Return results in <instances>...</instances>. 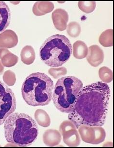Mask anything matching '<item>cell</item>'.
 <instances>
[{
  "label": "cell",
  "mask_w": 114,
  "mask_h": 148,
  "mask_svg": "<svg viewBox=\"0 0 114 148\" xmlns=\"http://www.w3.org/2000/svg\"><path fill=\"white\" fill-rule=\"evenodd\" d=\"M83 86L82 81L74 76L59 79L55 85L52 96L56 109L63 113H69Z\"/></svg>",
  "instance_id": "5b68a950"
},
{
  "label": "cell",
  "mask_w": 114,
  "mask_h": 148,
  "mask_svg": "<svg viewBox=\"0 0 114 148\" xmlns=\"http://www.w3.org/2000/svg\"><path fill=\"white\" fill-rule=\"evenodd\" d=\"M99 76L103 83H111L113 79L112 71L108 67H102L99 70Z\"/></svg>",
  "instance_id": "d6986e66"
},
{
  "label": "cell",
  "mask_w": 114,
  "mask_h": 148,
  "mask_svg": "<svg viewBox=\"0 0 114 148\" xmlns=\"http://www.w3.org/2000/svg\"><path fill=\"white\" fill-rule=\"evenodd\" d=\"M99 42L101 45L105 47H112L113 45V30L108 29L101 34Z\"/></svg>",
  "instance_id": "ac0fdd59"
},
{
  "label": "cell",
  "mask_w": 114,
  "mask_h": 148,
  "mask_svg": "<svg viewBox=\"0 0 114 148\" xmlns=\"http://www.w3.org/2000/svg\"><path fill=\"white\" fill-rule=\"evenodd\" d=\"M11 21V12L8 5L0 1V32H3L8 27Z\"/></svg>",
  "instance_id": "7c38bea8"
},
{
  "label": "cell",
  "mask_w": 114,
  "mask_h": 148,
  "mask_svg": "<svg viewBox=\"0 0 114 148\" xmlns=\"http://www.w3.org/2000/svg\"><path fill=\"white\" fill-rule=\"evenodd\" d=\"M4 136L7 142L19 147L31 145L37 138L39 128L36 121L25 113H13L4 122Z\"/></svg>",
  "instance_id": "7a4b0ae2"
},
{
  "label": "cell",
  "mask_w": 114,
  "mask_h": 148,
  "mask_svg": "<svg viewBox=\"0 0 114 148\" xmlns=\"http://www.w3.org/2000/svg\"><path fill=\"white\" fill-rule=\"evenodd\" d=\"M18 42V36L14 31L7 29L0 34V48H13L16 46Z\"/></svg>",
  "instance_id": "30bf717a"
},
{
  "label": "cell",
  "mask_w": 114,
  "mask_h": 148,
  "mask_svg": "<svg viewBox=\"0 0 114 148\" xmlns=\"http://www.w3.org/2000/svg\"><path fill=\"white\" fill-rule=\"evenodd\" d=\"M95 131V139L94 144H99L104 141L106 137V132L102 126H94Z\"/></svg>",
  "instance_id": "603a6c76"
},
{
  "label": "cell",
  "mask_w": 114,
  "mask_h": 148,
  "mask_svg": "<svg viewBox=\"0 0 114 148\" xmlns=\"http://www.w3.org/2000/svg\"><path fill=\"white\" fill-rule=\"evenodd\" d=\"M78 132L84 142L94 144L95 139V131L94 126L82 125L78 128Z\"/></svg>",
  "instance_id": "5bb4252c"
},
{
  "label": "cell",
  "mask_w": 114,
  "mask_h": 148,
  "mask_svg": "<svg viewBox=\"0 0 114 148\" xmlns=\"http://www.w3.org/2000/svg\"><path fill=\"white\" fill-rule=\"evenodd\" d=\"M59 132L63 136V142L68 146L75 147L81 144V138L75 125L69 120L61 123Z\"/></svg>",
  "instance_id": "52a82bcc"
},
{
  "label": "cell",
  "mask_w": 114,
  "mask_h": 148,
  "mask_svg": "<svg viewBox=\"0 0 114 148\" xmlns=\"http://www.w3.org/2000/svg\"><path fill=\"white\" fill-rule=\"evenodd\" d=\"M68 70L65 67H52L49 69L48 73L53 78L58 79L66 74Z\"/></svg>",
  "instance_id": "cb8c5ba5"
},
{
  "label": "cell",
  "mask_w": 114,
  "mask_h": 148,
  "mask_svg": "<svg viewBox=\"0 0 114 148\" xmlns=\"http://www.w3.org/2000/svg\"><path fill=\"white\" fill-rule=\"evenodd\" d=\"M81 25L78 22L76 21H72L70 22L66 27V32L68 35L73 37H78L81 33Z\"/></svg>",
  "instance_id": "ffe728a7"
},
{
  "label": "cell",
  "mask_w": 114,
  "mask_h": 148,
  "mask_svg": "<svg viewBox=\"0 0 114 148\" xmlns=\"http://www.w3.org/2000/svg\"><path fill=\"white\" fill-rule=\"evenodd\" d=\"M10 3H13V4H14V5H17V4H18V3H20V2H10Z\"/></svg>",
  "instance_id": "83f0119b"
},
{
  "label": "cell",
  "mask_w": 114,
  "mask_h": 148,
  "mask_svg": "<svg viewBox=\"0 0 114 148\" xmlns=\"http://www.w3.org/2000/svg\"><path fill=\"white\" fill-rule=\"evenodd\" d=\"M73 56L78 60L83 59L88 54V47L86 44L83 41H77L74 43Z\"/></svg>",
  "instance_id": "2e32d148"
},
{
  "label": "cell",
  "mask_w": 114,
  "mask_h": 148,
  "mask_svg": "<svg viewBox=\"0 0 114 148\" xmlns=\"http://www.w3.org/2000/svg\"><path fill=\"white\" fill-rule=\"evenodd\" d=\"M20 57L21 61L25 64H32L36 58V53L33 47L30 45L24 47L21 51Z\"/></svg>",
  "instance_id": "9a60e30c"
},
{
  "label": "cell",
  "mask_w": 114,
  "mask_h": 148,
  "mask_svg": "<svg viewBox=\"0 0 114 148\" xmlns=\"http://www.w3.org/2000/svg\"><path fill=\"white\" fill-rule=\"evenodd\" d=\"M72 47L66 36L56 34L49 37L42 44L40 56L42 61L49 67L62 66L70 58Z\"/></svg>",
  "instance_id": "277c9868"
},
{
  "label": "cell",
  "mask_w": 114,
  "mask_h": 148,
  "mask_svg": "<svg viewBox=\"0 0 114 148\" xmlns=\"http://www.w3.org/2000/svg\"><path fill=\"white\" fill-rule=\"evenodd\" d=\"M3 81L6 85L12 86L15 84L16 82V74L13 71L8 70L5 71L3 74Z\"/></svg>",
  "instance_id": "d4e9b609"
},
{
  "label": "cell",
  "mask_w": 114,
  "mask_h": 148,
  "mask_svg": "<svg viewBox=\"0 0 114 148\" xmlns=\"http://www.w3.org/2000/svg\"><path fill=\"white\" fill-rule=\"evenodd\" d=\"M96 6V2L94 1L79 2L78 6L79 9L85 13L89 14L95 10Z\"/></svg>",
  "instance_id": "7402d4cb"
},
{
  "label": "cell",
  "mask_w": 114,
  "mask_h": 148,
  "mask_svg": "<svg viewBox=\"0 0 114 148\" xmlns=\"http://www.w3.org/2000/svg\"><path fill=\"white\" fill-rule=\"evenodd\" d=\"M53 82L44 73H33L23 82L21 93L23 99L29 106H46L53 96Z\"/></svg>",
  "instance_id": "3957f363"
},
{
  "label": "cell",
  "mask_w": 114,
  "mask_h": 148,
  "mask_svg": "<svg viewBox=\"0 0 114 148\" xmlns=\"http://www.w3.org/2000/svg\"><path fill=\"white\" fill-rule=\"evenodd\" d=\"M18 61V58L14 54L9 53L1 59V63L4 67H11L16 65Z\"/></svg>",
  "instance_id": "44dd1931"
},
{
  "label": "cell",
  "mask_w": 114,
  "mask_h": 148,
  "mask_svg": "<svg viewBox=\"0 0 114 148\" xmlns=\"http://www.w3.org/2000/svg\"><path fill=\"white\" fill-rule=\"evenodd\" d=\"M104 52L98 45H91L88 48L87 60L93 67H98L101 65L104 61Z\"/></svg>",
  "instance_id": "9c48e42d"
},
{
  "label": "cell",
  "mask_w": 114,
  "mask_h": 148,
  "mask_svg": "<svg viewBox=\"0 0 114 148\" xmlns=\"http://www.w3.org/2000/svg\"><path fill=\"white\" fill-rule=\"evenodd\" d=\"M55 5L51 2H37L32 8V12L36 16H42L53 10Z\"/></svg>",
  "instance_id": "4fadbf2b"
},
{
  "label": "cell",
  "mask_w": 114,
  "mask_h": 148,
  "mask_svg": "<svg viewBox=\"0 0 114 148\" xmlns=\"http://www.w3.org/2000/svg\"><path fill=\"white\" fill-rule=\"evenodd\" d=\"M34 117L36 123L43 127H47L51 125V119L49 115L44 110L38 109L35 111Z\"/></svg>",
  "instance_id": "e0dca14e"
},
{
  "label": "cell",
  "mask_w": 114,
  "mask_h": 148,
  "mask_svg": "<svg viewBox=\"0 0 114 148\" xmlns=\"http://www.w3.org/2000/svg\"><path fill=\"white\" fill-rule=\"evenodd\" d=\"M10 53V51L6 48H0V59L1 60L4 56L6 55V54H8Z\"/></svg>",
  "instance_id": "484cf974"
},
{
  "label": "cell",
  "mask_w": 114,
  "mask_h": 148,
  "mask_svg": "<svg viewBox=\"0 0 114 148\" xmlns=\"http://www.w3.org/2000/svg\"><path fill=\"white\" fill-rule=\"evenodd\" d=\"M110 89L108 84L98 82L83 87L78 94L68 118L76 128L82 125L102 126L109 108Z\"/></svg>",
  "instance_id": "6da1fadb"
},
{
  "label": "cell",
  "mask_w": 114,
  "mask_h": 148,
  "mask_svg": "<svg viewBox=\"0 0 114 148\" xmlns=\"http://www.w3.org/2000/svg\"><path fill=\"white\" fill-rule=\"evenodd\" d=\"M44 143L49 147L56 146L60 143L62 140V135L57 130L48 129L43 135Z\"/></svg>",
  "instance_id": "8fae6325"
},
{
  "label": "cell",
  "mask_w": 114,
  "mask_h": 148,
  "mask_svg": "<svg viewBox=\"0 0 114 148\" xmlns=\"http://www.w3.org/2000/svg\"><path fill=\"white\" fill-rule=\"evenodd\" d=\"M52 18L56 29L60 31L66 29L69 16L65 10L62 8L55 9L52 13Z\"/></svg>",
  "instance_id": "ba28073f"
},
{
  "label": "cell",
  "mask_w": 114,
  "mask_h": 148,
  "mask_svg": "<svg viewBox=\"0 0 114 148\" xmlns=\"http://www.w3.org/2000/svg\"><path fill=\"white\" fill-rule=\"evenodd\" d=\"M16 100L13 91L0 81V125L16 110Z\"/></svg>",
  "instance_id": "8992f818"
},
{
  "label": "cell",
  "mask_w": 114,
  "mask_h": 148,
  "mask_svg": "<svg viewBox=\"0 0 114 148\" xmlns=\"http://www.w3.org/2000/svg\"><path fill=\"white\" fill-rule=\"evenodd\" d=\"M3 71H4V66H3V64L1 63V61L0 60V75L3 74Z\"/></svg>",
  "instance_id": "4316f807"
}]
</instances>
